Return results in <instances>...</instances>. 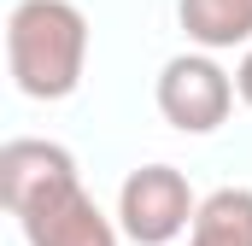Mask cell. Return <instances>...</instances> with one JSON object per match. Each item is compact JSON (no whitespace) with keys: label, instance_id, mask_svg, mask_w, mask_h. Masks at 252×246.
I'll return each instance as SVG.
<instances>
[{"label":"cell","instance_id":"6da1fadb","mask_svg":"<svg viewBox=\"0 0 252 246\" xmlns=\"http://www.w3.org/2000/svg\"><path fill=\"white\" fill-rule=\"evenodd\" d=\"M0 199L24 223L30 246H118L106 211L82 193L76 158L59 141L18 135L0 147Z\"/></svg>","mask_w":252,"mask_h":246},{"label":"cell","instance_id":"7a4b0ae2","mask_svg":"<svg viewBox=\"0 0 252 246\" xmlns=\"http://www.w3.org/2000/svg\"><path fill=\"white\" fill-rule=\"evenodd\" d=\"M6 64L30 100H64L88 64V18L70 0H18L6 18Z\"/></svg>","mask_w":252,"mask_h":246},{"label":"cell","instance_id":"277c9868","mask_svg":"<svg viewBox=\"0 0 252 246\" xmlns=\"http://www.w3.org/2000/svg\"><path fill=\"white\" fill-rule=\"evenodd\" d=\"M235 106V76L211 53H176L158 70V112L182 135H211Z\"/></svg>","mask_w":252,"mask_h":246},{"label":"cell","instance_id":"3957f363","mask_svg":"<svg viewBox=\"0 0 252 246\" xmlns=\"http://www.w3.org/2000/svg\"><path fill=\"white\" fill-rule=\"evenodd\" d=\"M118 217H124V235L141 246H170L182 229H193L199 205L188 193V176L176 164H141L129 170L124 193H118Z\"/></svg>","mask_w":252,"mask_h":246},{"label":"cell","instance_id":"52a82bcc","mask_svg":"<svg viewBox=\"0 0 252 246\" xmlns=\"http://www.w3.org/2000/svg\"><path fill=\"white\" fill-rule=\"evenodd\" d=\"M235 94L252 106V47H247V59H241V70H235Z\"/></svg>","mask_w":252,"mask_h":246},{"label":"cell","instance_id":"8992f818","mask_svg":"<svg viewBox=\"0 0 252 246\" xmlns=\"http://www.w3.org/2000/svg\"><path fill=\"white\" fill-rule=\"evenodd\" d=\"M188 246H252V187H217L199 199Z\"/></svg>","mask_w":252,"mask_h":246},{"label":"cell","instance_id":"5b68a950","mask_svg":"<svg viewBox=\"0 0 252 246\" xmlns=\"http://www.w3.org/2000/svg\"><path fill=\"white\" fill-rule=\"evenodd\" d=\"M182 30L205 53L252 41V0H182Z\"/></svg>","mask_w":252,"mask_h":246}]
</instances>
